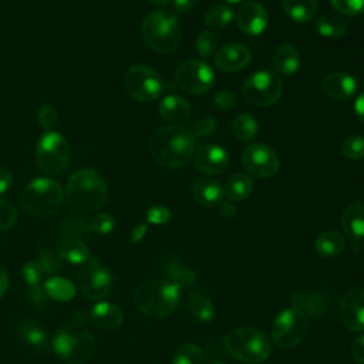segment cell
Returning <instances> with one entry per match:
<instances>
[{
	"instance_id": "1",
	"label": "cell",
	"mask_w": 364,
	"mask_h": 364,
	"mask_svg": "<svg viewBox=\"0 0 364 364\" xmlns=\"http://www.w3.org/2000/svg\"><path fill=\"white\" fill-rule=\"evenodd\" d=\"M149 151L159 165L181 168L195 155L196 138L192 131L185 127H162L151 135Z\"/></svg>"
},
{
	"instance_id": "2",
	"label": "cell",
	"mask_w": 364,
	"mask_h": 364,
	"mask_svg": "<svg viewBox=\"0 0 364 364\" xmlns=\"http://www.w3.org/2000/svg\"><path fill=\"white\" fill-rule=\"evenodd\" d=\"M85 317L77 313L73 320L57 330L51 340L53 351L65 364H85L95 353L94 336L87 330Z\"/></svg>"
},
{
	"instance_id": "3",
	"label": "cell",
	"mask_w": 364,
	"mask_h": 364,
	"mask_svg": "<svg viewBox=\"0 0 364 364\" xmlns=\"http://www.w3.org/2000/svg\"><path fill=\"white\" fill-rule=\"evenodd\" d=\"M65 198L81 212H94L107 202V186L102 176L94 169H78L68 178Z\"/></svg>"
},
{
	"instance_id": "4",
	"label": "cell",
	"mask_w": 364,
	"mask_h": 364,
	"mask_svg": "<svg viewBox=\"0 0 364 364\" xmlns=\"http://www.w3.org/2000/svg\"><path fill=\"white\" fill-rule=\"evenodd\" d=\"M136 309L151 318H165L172 314L179 301V289L164 279L146 280L134 290Z\"/></svg>"
},
{
	"instance_id": "5",
	"label": "cell",
	"mask_w": 364,
	"mask_h": 364,
	"mask_svg": "<svg viewBox=\"0 0 364 364\" xmlns=\"http://www.w3.org/2000/svg\"><path fill=\"white\" fill-rule=\"evenodd\" d=\"M144 43L158 53H172L181 44V26L169 10L149 13L141 24Z\"/></svg>"
},
{
	"instance_id": "6",
	"label": "cell",
	"mask_w": 364,
	"mask_h": 364,
	"mask_svg": "<svg viewBox=\"0 0 364 364\" xmlns=\"http://www.w3.org/2000/svg\"><path fill=\"white\" fill-rule=\"evenodd\" d=\"M223 344L232 357L247 364L263 363L272 351L267 336L255 327H237L230 330L225 336Z\"/></svg>"
},
{
	"instance_id": "7",
	"label": "cell",
	"mask_w": 364,
	"mask_h": 364,
	"mask_svg": "<svg viewBox=\"0 0 364 364\" xmlns=\"http://www.w3.org/2000/svg\"><path fill=\"white\" fill-rule=\"evenodd\" d=\"M63 200V188L57 181L47 176L33 179L20 195V203L34 216H48L54 213L61 206Z\"/></svg>"
},
{
	"instance_id": "8",
	"label": "cell",
	"mask_w": 364,
	"mask_h": 364,
	"mask_svg": "<svg viewBox=\"0 0 364 364\" xmlns=\"http://www.w3.org/2000/svg\"><path fill=\"white\" fill-rule=\"evenodd\" d=\"M38 168L48 175L61 173L70 161L68 141L57 131H46L36 145Z\"/></svg>"
},
{
	"instance_id": "9",
	"label": "cell",
	"mask_w": 364,
	"mask_h": 364,
	"mask_svg": "<svg viewBox=\"0 0 364 364\" xmlns=\"http://www.w3.org/2000/svg\"><path fill=\"white\" fill-rule=\"evenodd\" d=\"M124 85L127 92L139 102L155 101L165 88L162 77L154 68L144 64H134L127 70Z\"/></svg>"
},
{
	"instance_id": "10",
	"label": "cell",
	"mask_w": 364,
	"mask_h": 364,
	"mask_svg": "<svg viewBox=\"0 0 364 364\" xmlns=\"http://www.w3.org/2000/svg\"><path fill=\"white\" fill-rule=\"evenodd\" d=\"M307 331L309 317L294 307L277 314L272 326V337L280 348L296 347L304 340Z\"/></svg>"
},
{
	"instance_id": "11",
	"label": "cell",
	"mask_w": 364,
	"mask_h": 364,
	"mask_svg": "<svg viewBox=\"0 0 364 364\" xmlns=\"http://www.w3.org/2000/svg\"><path fill=\"white\" fill-rule=\"evenodd\" d=\"M75 287L87 300L101 301L112 290V276L97 259L91 257L78 270Z\"/></svg>"
},
{
	"instance_id": "12",
	"label": "cell",
	"mask_w": 364,
	"mask_h": 364,
	"mask_svg": "<svg viewBox=\"0 0 364 364\" xmlns=\"http://www.w3.org/2000/svg\"><path fill=\"white\" fill-rule=\"evenodd\" d=\"M245 98L257 107H269L282 97L283 85L277 74L267 70H260L250 74L243 82Z\"/></svg>"
},
{
	"instance_id": "13",
	"label": "cell",
	"mask_w": 364,
	"mask_h": 364,
	"mask_svg": "<svg viewBox=\"0 0 364 364\" xmlns=\"http://www.w3.org/2000/svg\"><path fill=\"white\" fill-rule=\"evenodd\" d=\"M175 78L183 91L189 94H203L212 87L215 73L206 61L192 58L178 65Z\"/></svg>"
},
{
	"instance_id": "14",
	"label": "cell",
	"mask_w": 364,
	"mask_h": 364,
	"mask_svg": "<svg viewBox=\"0 0 364 364\" xmlns=\"http://www.w3.org/2000/svg\"><path fill=\"white\" fill-rule=\"evenodd\" d=\"M245 169L256 178H270L279 171V158L276 152L262 142L249 144L242 154Z\"/></svg>"
},
{
	"instance_id": "15",
	"label": "cell",
	"mask_w": 364,
	"mask_h": 364,
	"mask_svg": "<svg viewBox=\"0 0 364 364\" xmlns=\"http://www.w3.org/2000/svg\"><path fill=\"white\" fill-rule=\"evenodd\" d=\"M340 318L350 331L364 330V287L354 286L348 289L340 301Z\"/></svg>"
},
{
	"instance_id": "16",
	"label": "cell",
	"mask_w": 364,
	"mask_h": 364,
	"mask_svg": "<svg viewBox=\"0 0 364 364\" xmlns=\"http://www.w3.org/2000/svg\"><path fill=\"white\" fill-rule=\"evenodd\" d=\"M236 21L245 34L259 36L266 30L269 14L263 4L259 1H246L239 7L236 13Z\"/></svg>"
},
{
	"instance_id": "17",
	"label": "cell",
	"mask_w": 364,
	"mask_h": 364,
	"mask_svg": "<svg viewBox=\"0 0 364 364\" xmlns=\"http://www.w3.org/2000/svg\"><path fill=\"white\" fill-rule=\"evenodd\" d=\"M290 301L294 309L303 311L307 317L320 318L326 316L331 304V297L321 290H303L294 291L290 297Z\"/></svg>"
},
{
	"instance_id": "18",
	"label": "cell",
	"mask_w": 364,
	"mask_h": 364,
	"mask_svg": "<svg viewBox=\"0 0 364 364\" xmlns=\"http://www.w3.org/2000/svg\"><path fill=\"white\" fill-rule=\"evenodd\" d=\"M228 165L229 154L220 145L208 144L195 151V166L206 175L222 173Z\"/></svg>"
},
{
	"instance_id": "19",
	"label": "cell",
	"mask_w": 364,
	"mask_h": 364,
	"mask_svg": "<svg viewBox=\"0 0 364 364\" xmlns=\"http://www.w3.org/2000/svg\"><path fill=\"white\" fill-rule=\"evenodd\" d=\"M252 58V53L249 47L240 43H229L216 51L215 64L218 68L233 73L245 68Z\"/></svg>"
},
{
	"instance_id": "20",
	"label": "cell",
	"mask_w": 364,
	"mask_h": 364,
	"mask_svg": "<svg viewBox=\"0 0 364 364\" xmlns=\"http://www.w3.org/2000/svg\"><path fill=\"white\" fill-rule=\"evenodd\" d=\"M18 338L38 354H48L53 351L51 340L46 328L33 320H21L17 326Z\"/></svg>"
},
{
	"instance_id": "21",
	"label": "cell",
	"mask_w": 364,
	"mask_h": 364,
	"mask_svg": "<svg viewBox=\"0 0 364 364\" xmlns=\"http://www.w3.org/2000/svg\"><path fill=\"white\" fill-rule=\"evenodd\" d=\"M88 320L101 330L112 331L122 324L124 314L117 304L101 300L95 303L94 307L90 310Z\"/></svg>"
},
{
	"instance_id": "22",
	"label": "cell",
	"mask_w": 364,
	"mask_h": 364,
	"mask_svg": "<svg viewBox=\"0 0 364 364\" xmlns=\"http://www.w3.org/2000/svg\"><path fill=\"white\" fill-rule=\"evenodd\" d=\"M358 82L348 73H330L323 78L324 92L334 100H348L357 92Z\"/></svg>"
},
{
	"instance_id": "23",
	"label": "cell",
	"mask_w": 364,
	"mask_h": 364,
	"mask_svg": "<svg viewBox=\"0 0 364 364\" xmlns=\"http://www.w3.org/2000/svg\"><path fill=\"white\" fill-rule=\"evenodd\" d=\"M161 272L165 276L164 280L176 286L179 290L192 287L196 280L195 272L191 267H188L183 262L175 257H166L161 263Z\"/></svg>"
},
{
	"instance_id": "24",
	"label": "cell",
	"mask_w": 364,
	"mask_h": 364,
	"mask_svg": "<svg viewBox=\"0 0 364 364\" xmlns=\"http://www.w3.org/2000/svg\"><path fill=\"white\" fill-rule=\"evenodd\" d=\"M192 195L196 203L205 206V208H212L216 205H220L223 202V188L222 185L209 178H203L195 182L192 188Z\"/></svg>"
},
{
	"instance_id": "25",
	"label": "cell",
	"mask_w": 364,
	"mask_h": 364,
	"mask_svg": "<svg viewBox=\"0 0 364 364\" xmlns=\"http://www.w3.org/2000/svg\"><path fill=\"white\" fill-rule=\"evenodd\" d=\"M57 255L73 264H84L91 259L87 245L77 237H60L55 243Z\"/></svg>"
},
{
	"instance_id": "26",
	"label": "cell",
	"mask_w": 364,
	"mask_h": 364,
	"mask_svg": "<svg viewBox=\"0 0 364 364\" xmlns=\"http://www.w3.org/2000/svg\"><path fill=\"white\" fill-rule=\"evenodd\" d=\"M341 229L353 240L364 237V200L353 202L344 209Z\"/></svg>"
},
{
	"instance_id": "27",
	"label": "cell",
	"mask_w": 364,
	"mask_h": 364,
	"mask_svg": "<svg viewBox=\"0 0 364 364\" xmlns=\"http://www.w3.org/2000/svg\"><path fill=\"white\" fill-rule=\"evenodd\" d=\"M159 114L164 119L171 122H183L191 115L189 102L179 95H166L159 102Z\"/></svg>"
},
{
	"instance_id": "28",
	"label": "cell",
	"mask_w": 364,
	"mask_h": 364,
	"mask_svg": "<svg viewBox=\"0 0 364 364\" xmlns=\"http://www.w3.org/2000/svg\"><path fill=\"white\" fill-rule=\"evenodd\" d=\"M273 64L280 74L293 75L300 70V54L291 44H283L276 48Z\"/></svg>"
},
{
	"instance_id": "29",
	"label": "cell",
	"mask_w": 364,
	"mask_h": 364,
	"mask_svg": "<svg viewBox=\"0 0 364 364\" xmlns=\"http://www.w3.org/2000/svg\"><path fill=\"white\" fill-rule=\"evenodd\" d=\"M316 252L323 257H334L344 252L346 239L336 230H327L320 233L314 240Z\"/></svg>"
},
{
	"instance_id": "30",
	"label": "cell",
	"mask_w": 364,
	"mask_h": 364,
	"mask_svg": "<svg viewBox=\"0 0 364 364\" xmlns=\"http://www.w3.org/2000/svg\"><path fill=\"white\" fill-rule=\"evenodd\" d=\"M43 289L48 299H53L57 301H70L74 299L77 293L75 284H73V282L61 276H50L44 282Z\"/></svg>"
},
{
	"instance_id": "31",
	"label": "cell",
	"mask_w": 364,
	"mask_h": 364,
	"mask_svg": "<svg viewBox=\"0 0 364 364\" xmlns=\"http://www.w3.org/2000/svg\"><path fill=\"white\" fill-rule=\"evenodd\" d=\"M253 191V179L246 173H235L230 176L223 188L225 196L230 202H240L246 199Z\"/></svg>"
},
{
	"instance_id": "32",
	"label": "cell",
	"mask_w": 364,
	"mask_h": 364,
	"mask_svg": "<svg viewBox=\"0 0 364 364\" xmlns=\"http://www.w3.org/2000/svg\"><path fill=\"white\" fill-rule=\"evenodd\" d=\"M186 300H188L189 310L196 320L203 323L213 320L215 317L213 303L206 296H203L199 290H191L186 296Z\"/></svg>"
},
{
	"instance_id": "33",
	"label": "cell",
	"mask_w": 364,
	"mask_h": 364,
	"mask_svg": "<svg viewBox=\"0 0 364 364\" xmlns=\"http://www.w3.org/2000/svg\"><path fill=\"white\" fill-rule=\"evenodd\" d=\"M314 28L321 37L334 38L347 33V21L334 14H323L314 20Z\"/></svg>"
},
{
	"instance_id": "34",
	"label": "cell",
	"mask_w": 364,
	"mask_h": 364,
	"mask_svg": "<svg viewBox=\"0 0 364 364\" xmlns=\"http://www.w3.org/2000/svg\"><path fill=\"white\" fill-rule=\"evenodd\" d=\"M283 9L291 20L307 23L316 14L317 0H283Z\"/></svg>"
},
{
	"instance_id": "35",
	"label": "cell",
	"mask_w": 364,
	"mask_h": 364,
	"mask_svg": "<svg viewBox=\"0 0 364 364\" xmlns=\"http://www.w3.org/2000/svg\"><path fill=\"white\" fill-rule=\"evenodd\" d=\"M233 16L235 13L230 6L216 4L206 11L205 24L208 28H212V30H223L232 23Z\"/></svg>"
},
{
	"instance_id": "36",
	"label": "cell",
	"mask_w": 364,
	"mask_h": 364,
	"mask_svg": "<svg viewBox=\"0 0 364 364\" xmlns=\"http://www.w3.org/2000/svg\"><path fill=\"white\" fill-rule=\"evenodd\" d=\"M257 121L250 114H239L232 122V134L239 141H250L257 134Z\"/></svg>"
},
{
	"instance_id": "37",
	"label": "cell",
	"mask_w": 364,
	"mask_h": 364,
	"mask_svg": "<svg viewBox=\"0 0 364 364\" xmlns=\"http://www.w3.org/2000/svg\"><path fill=\"white\" fill-rule=\"evenodd\" d=\"M172 364H205V353L193 343L181 344L173 353Z\"/></svg>"
},
{
	"instance_id": "38",
	"label": "cell",
	"mask_w": 364,
	"mask_h": 364,
	"mask_svg": "<svg viewBox=\"0 0 364 364\" xmlns=\"http://www.w3.org/2000/svg\"><path fill=\"white\" fill-rule=\"evenodd\" d=\"M218 44H219V37L216 36V33L212 30H205L198 36L195 48L200 58H209L216 53Z\"/></svg>"
},
{
	"instance_id": "39",
	"label": "cell",
	"mask_w": 364,
	"mask_h": 364,
	"mask_svg": "<svg viewBox=\"0 0 364 364\" xmlns=\"http://www.w3.org/2000/svg\"><path fill=\"white\" fill-rule=\"evenodd\" d=\"M88 230L87 222L81 216H68L61 220L58 226V232L61 237H77L82 236Z\"/></svg>"
},
{
	"instance_id": "40",
	"label": "cell",
	"mask_w": 364,
	"mask_h": 364,
	"mask_svg": "<svg viewBox=\"0 0 364 364\" xmlns=\"http://www.w3.org/2000/svg\"><path fill=\"white\" fill-rule=\"evenodd\" d=\"M87 226L95 235H108L115 226V218L108 212H98L87 222Z\"/></svg>"
},
{
	"instance_id": "41",
	"label": "cell",
	"mask_w": 364,
	"mask_h": 364,
	"mask_svg": "<svg viewBox=\"0 0 364 364\" xmlns=\"http://www.w3.org/2000/svg\"><path fill=\"white\" fill-rule=\"evenodd\" d=\"M37 262L41 264L44 273L47 274H54L63 269V259L57 255L55 250L50 247H44L40 250Z\"/></svg>"
},
{
	"instance_id": "42",
	"label": "cell",
	"mask_w": 364,
	"mask_h": 364,
	"mask_svg": "<svg viewBox=\"0 0 364 364\" xmlns=\"http://www.w3.org/2000/svg\"><path fill=\"white\" fill-rule=\"evenodd\" d=\"M17 219L18 212L16 206L10 200L0 198V232L11 229L17 223Z\"/></svg>"
},
{
	"instance_id": "43",
	"label": "cell",
	"mask_w": 364,
	"mask_h": 364,
	"mask_svg": "<svg viewBox=\"0 0 364 364\" xmlns=\"http://www.w3.org/2000/svg\"><path fill=\"white\" fill-rule=\"evenodd\" d=\"M44 269L37 260H28L21 267V276L23 280L28 284V287L38 286L44 277Z\"/></svg>"
},
{
	"instance_id": "44",
	"label": "cell",
	"mask_w": 364,
	"mask_h": 364,
	"mask_svg": "<svg viewBox=\"0 0 364 364\" xmlns=\"http://www.w3.org/2000/svg\"><path fill=\"white\" fill-rule=\"evenodd\" d=\"M341 152L346 158H350V159L364 158V136L353 135L347 138L341 146Z\"/></svg>"
},
{
	"instance_id": "45",
	"label": "cell",
	"mask_w": 364,
	"mask_h": 364,
	"mask_svg": "<svg viewBox=\"0 0 364 364\" xmlns=\"http://www.w3.org/2000/svg\"><path fill=\"white\" fill-rule=\"evenodd\" d=\"M331 6L344 16H360L364 13V0H330Z\"/></svg>"
},
{
	"instance_id": "46",
	"label": "cell",
	"mask_w": 364,
	"mask_h": 364,
	"mask_svg": "<svg viewBox=\"0 0 364 364\" xmlns=\"http://www.w3.org/2000/svg\"><path fill=\"white\" fill-rule=\"evenodd\" d=\"M37 119H38V124L46 131H51L57 125L58 115H57V111L51 105L44 104L40 107V109L37 112Z\"/></svg>"
},
{
	"instance_id": "47",
	"label": "cell",
	"mask_w": 364,
	"mask_h": 364,
	"mask_svg": "<svg viewBox=\"0 0 364 364\" xmlns=\"http://www.w3.org/2000/svg\"><path fill=\"white\" fill-rule=\"evenodd\" d=\"M171 216V209L164 205H156L146 210V222L152 225H164L169 222Z\"/></svg>"
},
{
	"instance_id": "48",
	"label": "cell",
	"mask_w": 364,
	"mask_h": 364,
	"mask_svg": "<svg viewBox=\"0 0 364 364\" xmlns=\"http://www.w3.org/2000/svg\"><path fill=\"white\" fill-rule=\"evenodd\" d=\"M215 128H216V119H215V117H205V118H202L200 121L195 122L191 131H192V134H193L195 136H196V135L205 136V135L212 134V132L215 131Z\"/></svg>"
},
{
	"instance_id": "49",
	"label": "cell",
	"mask_w": 364,
	"mask_h": 364,
	"mask_svg": "<svg viewBox=\"0 0 364 364\" xmlns=\"http://www.w3.org/2000/svg\"><path fill=\"white\" fill-rule=\"evenodd\" d=\"M27 301H28L33 307L43 309V307L47 306L48 297H47L46 291H44V289H41V287H38V286H34V287H30V289H28Z\"/></svg>"
},
{
	"instance_id": "50",
	"label": "cell",
	"mask_w": 364,
	"mask_h": 364,
	"mask_svg": "<svg viewBox=\"0 0 364 364\" xmlns=\"http://www.w3.org/2000/svg\"><path fill=\"white\" fill-rule=\"evenodd\" d=\"M213 102L220 109H229L236 104V95L230 91H220L213 97Z\"/></svg>"
},
{
	"instance_id": "51",
	"label": "cell",
	"mask_w": 364,
	"mask_h": 364,
	"mask_svg": "<svg viewBox=\"0 0 364 364\" xmlns=\"http://www.w3.org/2000/svg\"><path fill=\"white\" fill-rule=\"evenodd\" d=\"M351 355L358 364H364V334L357 337L351 344Z\"/></svg>"
},
{
	"instance_id": "52",
	"label": "cell",
	"mask_w": 364,
	"mask_h": 364,
	"mask_svg": "<svg viewBox=\"0 0 364 364\" xmlns=\"http://www.w3.org/2000/svg\"><path fill=\"white\" fill-rule=\"evenodd\" d=\"M13 183V175L7 168L0 166V195L7 192Z\"/></svg>"
},
{
	"instance_id": "53",
	"label": "cell",
	"mask_w": 364,
	"mask_h": 364,
	"mask_svg": "<svg viewBox=\"0 0 364 364\" xmlns=\"http://www.w3.org/2000/svg\"><path fill=\"white\" fill-rule=\"evenodd\" d=\"M146 232H148V225H146V223H138V225L131 230V233H129V242H131V243H138V242H141V240L145 237Z\"/></svg>"
},
{
	"instance_id": "54",
	"label": "cell",
	"mask_w": 364,
	"mask_h": 364,
	"mask_svg": "<svg viewBox=\"0 0 364 364\" xmlns=\"http://www.w3.org/2000/svg\"><path fill=\"white\" fill-rule=\"evenodd\" d=\"M354 111L360 122L364 125V91L358 94V97L354 101Z\"/></svg>"
},
{
	"instance_id": "55",
	"label": "cell",
	"mask_w": 364,
	"mask_h": 364,
	"mask_svg": "<svg viewBox=\"0 0 364 364\" xmlns=\"http://www.w3.org/2000/svg\"><path fill=\"white\" fill-rule=\"evenodd\" d=\"M219 212L222 216H225L228 219H232L236 216V208L230 202H222L219 205Z\"/></svg>"
},
{
	"instance_id": "56",
	"label": "cell",
	"mask_w": 364,
	"mask_h": 364,
	"mask_svg": "<svg viewBox=\"0 0 364 364\" xmlns=\"http://www.w3.org/2000/svg\"><path fill=\"white\" fill-rule=\"evenodd\" d=\"M198 0H173V6L178 11L183 13V11H188L191 9H193L196 6Z\"/></svg>"
},
{
	"instance_id": "57",
	"label": "cell",
	"mask_w": 364,
	"mask_h": 364,
	"mask_svg": "<svg viewBox=\"0 0 364 364\" xmlns=\"http://www.w3.org/2000/svg\"><path fill=\"white\" fill-rule=\"evenodd\" d=\"M7 289H9V274L6 269L0 264V299L6 294Z\"/></svg>"
},
{
	"instance_id": "58",
	"label": "cell",
	"mask_w": 364,
	"mask_h": 364,
	"mask_svg": "<svg viewBox=\"0 0 364 364\" xmlns=\"http://www.w3.org/2000/svg\"><path fill=\"white\" fill-rule=\"evenodd\" d=\"M149 1L154 3V4H156V6H165V4L169 3V0H149Z\"/></svg>"
},
{
	"instance_id": "59",
	"label": "cell",
	"mask_w": 364,
	"mask_h": 364,
	"mask_svg": "<svg viewBox=\"0 0 364 364\" xmlns=\"http://www.w3.org/2000/svg\"><path fill=\"white\" fill-rule=\"evenodd\" d=\"M223 1H226V3H240L243 0H223Z\"/></svg>"
},
{
	"instance_id": "60",
	"label": "cell",
	"mask_w": 364,
	"mask_h": 364,
	"mask_svg": "<svg viewBox=\"0 0 364 364\" xmlns=\"http://www.w3.org/2000/svg\"><path fill=\"white\" fill-rule=\"evenodd\" d=\"M212 364H225V363H219V361H216V363H212Z\"/></svg>"
}]
</instances>
